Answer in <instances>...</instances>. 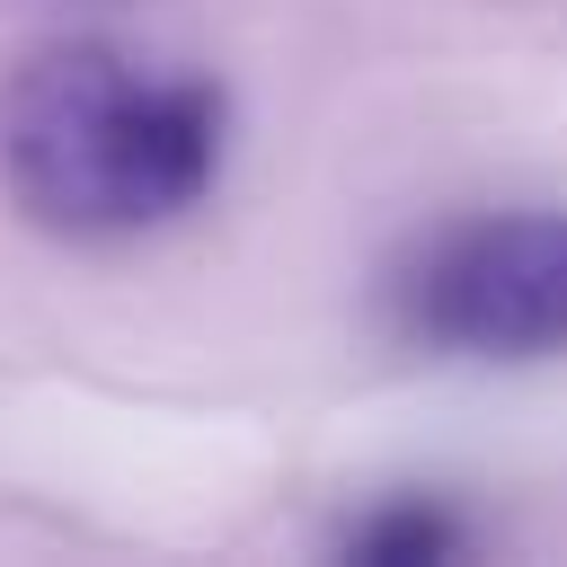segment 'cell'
<instances>
[{
  "label": "cell",
  "instance_id": "2",
  "mask_svg": "<svg viewBox=\"0 0 567 567\" xmlns=\"http://www.w3.org/2000/svg\"><path fill=\"white\" fill-rule=\"evenodd\" d=\"M390 328L452 363H549L567 354V213H470L425 230L390 284Z\"/></svg>",
  "mask_w": 567,
  "mask_h": 567
},
{
  "label": "cell",
  "instance_id": "1",
  "mask_svg": "<svg viewBox=\"0 0 567 567\" xmlns=\"http://www.w3.org/2000/svg\"><path fill=\"white\" fill-rule=\"evenodd\" d=\"M230 106L204 71L124 44H53L0 89V177L62 239H133L195 213L221 177Z\"/></svg>",
  "mask_w": 567,
  "mask_h": 567
},
{
  "label": "cell",
  "instance_id": "3",
  "mask_svg": "<svg viewBox=\"0 0 567 567\" xmlns=\"http://www.w3.org/2000/svg\"><path fill=\"white\" fill-rule=\"evenodd\" d=\"M337 549L363 558V567H434V558H461L470 532H461L443 505H425V496H390V505H372L363 523H346Z\"/></svg>",
  "mask_w": 567,
  "mask_h": 567
}]
</instances>
